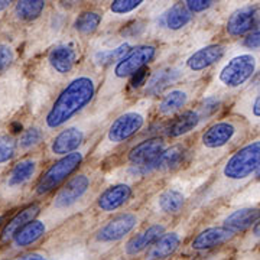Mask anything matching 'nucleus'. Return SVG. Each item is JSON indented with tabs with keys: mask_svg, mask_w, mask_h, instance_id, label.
Returning <instances> with one entry per match:
<instances>
[{
	"mask_svg": "<svg viewBox=\"0 0 260 260\" xmlns=\"http://www.w3.org/2000/svg\"><path fill=\"white\" fill-rule=\"evenodd\" d=\"M247 240L251 243H260V220L250 229V234L247 237Z\"/></svg>",
	"mask_w": 260,
	"mask_h": 260,
	"instance_id": "39",
	"label": "nucleus"
},
{
	"mask_svg": "<svg viewBox=\"0 0 260 260\" xmlns=\"http://www.w3.org/2000/svg\"><path fill=\"white\" fill-rule=\"evenodd\" d=\"M41 213V207L39 204H29L23 210H20L16 215H13L8 223L3 225L2 232H0V242L6 243L12 242L15 239V236L18 234L26 224L34 221L38 218V215Z\"/></svg>",
	"mask_w": 260,
	"mask_h": 260,
	"instance_id": "25",
	"label": "nucleus"
},
{
	"mask_svg": "<svg viewBox=\"0 0 260 260\" xmlns=\"http://www.w3.org/2000/svg\"><path fill=\"white\" fill-rule=\"evenodd\" d=\"M103 20V15L99 10H84L74 20V30L81 37L94 34Z\"/></svg>",
	"mask_w": 260,
	"mask_h": 260,
	"instance_id": "30",
	"label": "nucleus"
},
{
	"mask_svg": "<svg viewBox=\"0 0 260 260\" xmlns=\"http://www.w3.org/2000/svg\"><path fill=\"white\" fill-rule=\"evenodd\" d=\"M260 25V6L247 5L234 10L225 22V34L230 38L247 37Z\"/></svg>",
	"mask_w": 260,
	"mask_h": 260,
	"instance_id": "14",
	"label": "nucleus"
},
{
	"mask_svg": "<svg viewBox=\"0 0 260 260\" xmlns=\"http://www.w3.org/2000/svg\"><path fill=\"white\" fill-rule=\"evenodd\" d=\"M186 203H188V197L182 189H179L178 186H169L158 195L156 208L162 214L174 217L182 213Z\"/></svg>",
	"mask_w": 260,
	"mask_h": 260,
	"instance_id": "26",
	"label": "nucleus"
},
{
	"mask_svg": "<svg viewBox=\"0 0 260 260\" xmlns=\"http://www.w3.org/2000/svg\"><path fill=\"white\" fill-rule=\"evenodd\" d=\"M19 260H55V259H51V257H48L45 254H42V253H30V254H26V256H23L22 259Z\"/></svg>",
	"mask_w": 260,
	"mask_h": 260,
	"instance_id": "40",
	"label": "nucleus"
},
{
	"mask_svg": "<svg viewBox=\"0 0 260 260\" xmlns=\"http://www.w3.org/2000/svg\"><path fill=\"white\" fill-rule=\"evenodd\" d=\"M48 65L49 68L59 77L68 75L74 70L78 61V48L74 42H61L52 48L48 54Z\"/></svg>",
	"mask_w": 260,
	"mask_h": 260,
	"instance_id": "18",
	"label": "nucleus"
},
{
	"mask_svg": "<svg viewBox=\"0 0 260 260\" xmlns=\"http://www.w3.org/2000/svg\"><path fill=\"white\" fill-rule=\"evenodd\" d=\"M233 113L242 117L251 126L260 127V91L251 95H243L234 106Z\"/></svg>",
	"mask_w": 260,
	"mask_h": 260,
	"instance_id": "28",
	"label": "nucleus"
},
{
	"mask_svg": "<svg viewBox=\"0 0 260 260\" xmlns=\"http://www.w3.org/2000/svg\"><path fill=\"white\" fill-rule=\"evenodd\" d=\"M167 227L168 224L165 221H156L145 227L142 232L135 234L126 242V244L123 246V253L127 257H133L140 254L142 251L149 250L167 233Z\"/></svg>",
	"mask_w": 260,
	"mask_h": 260,
	"instance_id": "16",
	"label": "nucleus"
},
{
	"mask_svg": "<svg viewBox=\"0 0 260 260\" xmlns=\"http://www.w3.org/2000/svg\"><path fill=\"white\" fill-rule=\"evenodd\" d=\"M38 167H39V164H38L37 158L20 159L9 171L8 177L5 179V184H3V189L8 194L19 192L37 175Z\"/></svg>",
	"mask_w": 260,
	"mask_h": 260,
	"instance_id": "19",
	"label": "nucleus"
},
{
	"mask_svg": "<svg viewBox=\"0 0 260 260\" xmlns=\"http://www.w3.org/2000/svg\"><path fill=\"white\" fill-rule=\"evenodd\" d=\"M13 59H15L13 49L9 45L0 44V74H3L6 70H9Z\"/></svg>",
	"mask_w": 260,
	"mask_h": 260,
	"instance_id": "37",
	"label": "nucleus"
},
{
	"mask_svg": "<svg viewBox=\"0 0 260 260\" xmlns=\"http://www.w3.org/2000/svg\"><path fill=\"white\" fill-rule=\"evenodd\" d=\"M227 52V45L224 44H211L197 49L185 59L184 65H181L182 74H200L205 70H208L214 64L221 62V59Z\"/></svg>",
	"mask_w": 260,
	"mask_h": 260,
	"instance_id": "13",
	"label": "nucleus"
},
{
	"mask_svg": "<svg viewBox=\"0 0 260 260\" xmlns=\"http://www.w3.org/2000/svg\"><path fill=\"white\" fill-rule=\"evenodd\" d=\"M97 181V174L93 169L75 174L64 185L56 191L55 197L51 203V211L61 218L67 217L68 211H77V208L87 204L91 197Z\"/></svg>",
	"mask_w": 260,
	"mask_h": 260,
	"instance_id": "7",
	"label": "nucleus"
},
{
	"mask_svg": "<svg viewBox=\"0 0 260 260\" xmlns=\"http://www.w3.org/2000/svg\"><path fill=\"white\" fill-rule=\"evenodd\" d=\"M18 140L10 135L0 136V168L6 167L18 152Z\"/></svg>",
	"mask_w": 260,
	"mask_h": 260,
	"instance_id": "34",
	"label": "nucleus"
},
{
	"mask_svg": "<svg viewBox=\"0 0 260 260\" xmlns=\"http://www.w3.org/2000/svg\"><path fill=\"white\" fill-rule=\"evenodd\" d=\"M250 124L242 117H225L213 121L200 135L192 152V167L204 168L220 164L225 155L244 145ZM229 156V155H227Z\"/></svg>",
	"mask_w": 260,
	"mask_h": 260,
	"instance_id": "2",
	"label": "nucleus"
},
{
	"mask_svg": "<svg viewBox=\"0 0 260 260\" xmlns=\"http://www.w3.org/2000/svg\"><path fill=\"white\" fill-rule=\"evenodd\" d=\"M188 156L189 152L185 145L175 143L172 146H168L167 150L156 159V162L148 168V175H153V174L167 175L171 172H175L185 164Z\"/></svg>",
	"mask_w": 260,
	"mask_h": 260,
	"instance_id": "21",
	"label": "nucleus"
},
{
	"mask_svg": "<svg viewBox=\"0 0 260 260\" xmlns=\"http://www.w3.org/2000/svg\"><path fill=\"white\" fill-rule=\"evenodd\" d=\"M192 19H194V15L188 10L185 2H184V3H175L167 10L164 13L162 23L168 32L175 34V32H179L186 28L192 22Z\"/></svg>",
	"mask_w": 260,
	"mask_h": 260,
	"instance_id": "27",
	"label": "nucleus"
},
{
	"mask_svg": "<svg viewBox=\"0 0 260 260\" xmlns=\"http://www.w3.org/2000/svg\"><path fill=\"white\" fill-rule=\"evenodd\" d=\"M242 47L249 49L251 52H260V25L247 37L243 38Z\"/></svg>",
	"mask_w": 260,
	"mask_h": 260,
	"instance_id": "36",
	"label": "nucleus"
},
{
	"mask_svg": "<svg viewBox=\"0 0 260 260\" xmlns=\"http://www.w3.org/2000/svg\"><path fill=\"white\" fill-rule=\"evenodd\" d=\"M260 171V136L246 142L217 165L211 182L195 200V208H205L236 194Z\"/></svg>",
	"mask_w": 260,
	"mask_h": 260,
	"instance_id": "1",
	"label": "nucleus"
},
{
	"mask_svg": "<svg viewBox=\"0 0 260 260\" xmlns=\"http://www.w3.org/2000/svg\"><path fill=\"white\" fill-rule=\"evenodd\" d=\"M133 47L129 42H121L119 45L113 48H107V49H100L97 51L93 56V62L97 68H103V67H112L116 64L117 61H120L124 55H127Z\"/></svg>",
	"mask_w": 260,
	"mask_h": 260,
	"instance_id": "29",
	"label": "nucleus"
},
{
	"mask_svg": "<svg viewBox=\"0 0 260 260\" xmlns=\"http://www.w3.org/2000/svg\"><path fill=\"white\" fill-rule=\"evenodd\" d=\"M167 140L164 138H148L130 148L126 155V162L129 164V167L135 168L136 177H148L146 169L156 162V159L167 150Z\"/></svg>",
	"mask_w": 260,
	"mask_h": 260,
	"instance_id": "11",
	"label": "nucleus"
},
{
	"mask_svg": "<svg viewBox=\"0 0 260 260\" xmlns=\"http://www.w3.org/2000/svg\"><path fill=\"white\" fill-rule=\"evenodd\" d=\"M133 195V188L127 182H117L107 186L95 198V210L102 214H112L120 210Z\"/></svg>",
	"mask_w": 260,
	"mask_h": 260,
	"instance_id": "15",
	"label": "nucleus"
},
{
	"mask_svg": "<svg viewBox=\"0 0 260 260\" xmlns=\"http://www.w3.org/2000/svg\"><path fill=\"white\" fill-rule=\"evenodd\" d=\"M10 80H8L9 83ZM6 81H2L0 83V117L3 114L9 112L10 106H13L16 99H18L19 94H15V95H9V93H13L20 88V83H15V84H8Z\"/></svg>",
	"mask_w": 260,
	"mask_h": 260,
	"instance_id": "33",
	"label": "nucleus"
},
{
	"mask_svg": "<svg viewBox=\"0 0 260 260\" xmlns=\"http://www.w3.org/2000/svg\"><path fill=\"white\" fill-rule=\"evenodd\" d=\"M234 237H236V234L224 229L223 225H213V227H207L203 232L198 233L191 240L189 246L192 250L197 251L210 250V249L220 247L225 243L232 242Z\"/></svg>",
	"mask_w": 260,
	"mask_h": 260,
	"instance_id": "23",
	"label": "nucleus"
},
{
	"mask_svg": "<svg viewBox=\"0 0 260 260\" xmlns=\"http://www.w3.org/2000/svg\"><path fill=\"white\" fill-rule=\"evenodd\" d=\"M260 71V52H237L224 61L214 74L207 94H220L227 97L246 88L253 77Z\"/></svg>",
	"mask_w": 260,
	"mask_h": 260,
	"instance_id": "5",
	"label": "nucleus"
},
{
	"mask_svg": "<svg viewBox=\"0 0 260 260\" xmlns=\"http://www.w3.org/2000/svg\"><path fill=\"white\" fill-rule=\"evenodd\" d=\"M100 78L95 71H88L75 75L74 78L58 94L54 104L48 110L44 119L45 127L56 130L71 121L77 114L97 99Z\"/></svg>",
	"mask_w": 260,
	"mask_h": 260,
	"instance_id": "3",
	"label": "nucleus"
},
{
	"mask_svg": "<svg viewBox=\"0 0 260 260\" xmlns=\"http://www.w3.org/2000/svg\"><path fill=\"white\" fill-rule=\"evenodd\" d=\"M140 223H142V215L138 211L117 214L94 233L93 243L97 246H109L121 242L123 239L130 236V233Z\"/></svg>",
	"mask_w": 260,
	"mask_h": 260,
	"instance_id": "10",
	"label": "nucleus"
},
{
	"mask_svg": "<svg viewBox=\"0 0 260 260\" xmlns=\"http://www.w3.org/2000/svg\"><path fill=\"white\" fill-rule=\"evenodd\" d=\"M200 91V84L191 83L182 84L169 88L162 94L160 100L155 104L156 113L160 117H175L179 113H182L184 107L195 99V95Z\"/></svg>",
	"mask_w": 260,
	"mask_h": 260,
	"instance_id": "12",
	"label": "nucleus"
},
{
	"mask_svg": "<svg viewBox=\"0 0 260 260\" xmlns=\"http://www.w3.org/2000/svg\"><path fill=\"white\" fill-rule=\"evenodd\" d=\"M156 52L158 48L153 44H143L133 47L127 55L123 56L120 61H117L109 68L107 74L104 77V81L100 84L97 100L100 103L106 102L117 93H120L142 68L148 67V64L155 59Z\"/></svg>",
	"mask_w": 260,
	"mask_h": 260,
	"instance_id": "6",
	"label": "nucleus"
},
{
	"mask_svg": "<svg viewBox=\"0 0 260 260\" xmlns=\"http://www.w3.org/2000/svg\"><path fill=\"white\" fill-rule=\"evenodd\" d=\"M207 121L197 109H188L179 113L164 127V135L168 139H179L191 135L192 132L203 127Z\"/></svg>",
	"mask_w": 260,
	"mask_h": 260,
	"instance_id": "17",
	"label": "nucleus"
},
{
	"mask_svg": "<svg viewBox=\"0 0 260 260\" xmlns=\"http://www.w3.org/2000/svg\"><path fill=\"white\" fill-rule=\"evenodd\" d=\"M112 110V109H110ZM110 110L100 113L99 116L95 114H90L88 117L81 119L80 121H75L73 124L67 126L65 129L59 130L54 136V139L49 143V152L54 156H67L73 152H77L78 149L85 146L88 142V136L91 135L93 130L99 129L100 123H102V117H107Z\"/></svg>",
	"mask_w": 260,
	"mask_h": 260,
	"instance_id": "8",
	"label": "nucleus"
},
{
	"mask_svg": "<svg viewBox=\"0 0 260 260\" xmlns=\"http://www.w3.org/2000/svg\"><path fill=\"white\" fill-rule=\"evenodd\" d=\"M260 220V207L257 205H244L233 213L227 214L221 220L224 229L230 230L234 234L246 232L251 229Z\"/></svg>",
	"mask_w": 260,
	"mask_h": 260,
	"instance_id": "22",
	"label": "nucleus"
},
{
	"mask_svg": "<svg viewBox=\"0 0 260 260\" xmlns=\"http://www.w3.org/2000/svg\"><path fill=\"white\" fill-rule=\"evenodd\" d=\"M55 218H59V215H56L51 211V214H48L47 217H42V218H35L34 221H30L26 224L20 232L15 236V239L12 240L13 247L16 249H25L29 246H34L35 243H38L45 234L48 230L51 229L49 223H55Z\"/></svg>",
	"mask_w": 260,
	"mask_h": 260,
	"instance_id": "20",
	"label": "nucleus"
},
{
	"mask_svg": "<svg viewBox=\"0 0 260 260\" xmlns=\"http://www.w3.org/2000/svg\"><path fill=\"white\" fill-rule=\"evenodd\" d=\"M10 3L12 2H6V0H3V2H0V12H3V10H6L10 6Z\"/></svg>",
	"mask_w": 260,
	"mask_h": 260,
	"instance_id": "41",
	"label": "nucleus"
},
{
	"mask_svg": "<svg viewBox=\"0 0 260 260\" xmlns=\"http://www.w3.org/2000/svg\"><path fill=\"white\" fill-rule=\"evenodd\" d=\"M185 230L182 227L167 232L158 242L155 243L146 253L145 260H165L172 256L179 249L181 243L184 242Z\"/></svg>",
	"mask_w": 260,
	"mask_h": 260,
	"instance_id": "24",
	"label": "nucleus"
},
{
	"mask_svg": "<svg viewBox=\"0 0 260 260\" xmlns=\"http://www.w3.org/2000/svg\"><path fill=\"white\" fill-rule=\"evenodd\" d=\"M215 2H211V0H188L185 2L186 8L188 10L194 15V13H203V12H207L208 9H211L214 6Z\"/></svg>",
	"mask_w": 260,
	"mask_h": 260,
	"instance_id": "38",
	"label": "nucleus"
},
{
	"mask_svg": "<svg viewBox=\"0 0 260 260\" xmlns=\"http://www.w3.org/2000/svg\"><path fill=\"white\" fill-rule=\"evenodd\" d=\"M45 139V133L42 127L38 126H32L22 132V135L19 136L18 139V149L19 150H30V149L37 148L38 145H41Z\"/></svg>",
	"mask_w": 260,
	"mask_h": 260,
	"instance_id": "32",
	"label": "nucleus"
},
{
	"mask_svg": "<svg viewBox=\"0 0 260 260\" xmlns=\"http://www.w3.org/2000/svg\"><path fill=\"white\" fill-rule=\"evenodd\" d=\"M90 149H91V143H87L85 146L78 149L77 152H73V153L62 156L56 162H54L38 179L37 186H35V195L44 197V195L55 191L58 186L64 185L65 181L70 179L75 171L81 167Z\"/></svg>",
	"mask_w": 260,
	"mask_h": 260,
	"instance_id": "9",
	"label": "nucleus"
},
{
	"mask_svg": "<svg viewBox=\"0 0 260 260\" xmlns=\"http://www.w3.org/2000/svg\"><path fill=\"white\" fill-rule=\"evenodd\" d=\"M45 8H47V2L42 0H22L15 5L13 13L19 20L32 22L42 15Z\"/></svg>",
	"mask_w": 260,
	"mask_h": 260,
	"instance_id": "31",
	"label": "nucleus"
},
{
	"mask_svg": "<svg viewBox=\"0 0 260 260\" xmlns=\"http://www.w3.org/2000/svg\"><path fill=\"white\" fill-rule=\"evenodd\" d=\"M145 2L142 0H114L110 5V13L117 15V16H126L129 13H133L143 6Z\"/></svg>",
	"mask_w": 260,
	"mask_h": 260,
	"instance_id": "35",
	"label": "nucleus"
},
{
	"mask_svg": "<svg viewBox=\"0 0 260 260\" xmlns=\"http://www.w3.org/2000/svg\"><path fill=\"white\" fill-rule=\"evenodd\" d=\"M155 107V100L150 97H143L129 109L123 110L120 114H117L109 127L106 129L104 135L93 148V160H103L116 148L126 143L133 136H136L140 130L146 126L149 114L152 109Z\"/></svg>",
	"mask_w": 260,
	"mask_h": 260,
	"instance_id": "4",
	"label": "nucleus"
}]
</instances>
